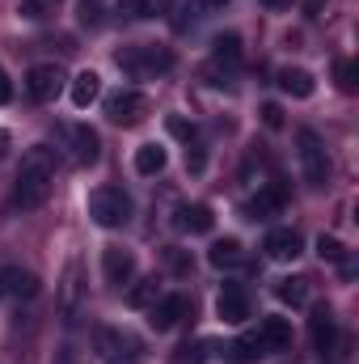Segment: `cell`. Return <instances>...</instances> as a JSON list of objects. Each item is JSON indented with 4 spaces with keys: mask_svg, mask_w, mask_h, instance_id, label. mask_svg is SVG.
I'll list each match as a JSON object with an SVG mask.
<instances>
[{
    "mask_svg": "<svg viewBox=\"0 0 359 364\" xmlns=\"http://www.w3.org/2000/svg\"><path fill=\"white\" fill-rule=\"evenodd\" d=\"M55 186V153L47 144H34L21 153V166H17V182H13V203L21 212L38 208Z\"/></svg>",
    "mask_w": 359,
    "mask_h": 364,
    "instance_id": "obj_1",
    "label": "cell"
},
{
    "mask_svg": "<svg viewBox=\"0 0 359 364\" xmlns=\"http://www.w3.org/2000/svg\"><path fill=\"white\" fill-rule=\"evenodd\" d=\"M131 195L123 191V186H101V191H93L89 195V216L93 225H101V229H123L127 220H131Z\"/></svg>",
    "mask_w": 359,
    "mask_h": 364,
    "instance_id": "obj_2",
    "label": "cell"
},
{
    "mask_svg": "<svg viewBox=\"0 0 359 364\" xmlns=\"http://www.w3.org/2000/svg\"><path fill=\"white\" fill-rule=\"evenodd\" d=\"M296 144H300V170H304V182L313 191H321L330 182V157H326V144L313 127H300L296 132Z\"/></svg>",
    "mask_w": 359,
    "mask_h": 364,
    "instance_id": "obj_3",
    "label": "cell"
},
{
    "mask_svg": "<svg viewBox=\"0 0 359 364\" xmlns=\"http://www.w3.org/2000/svg\"><path fill=\"white\" fill-rule=\"evenodd\" d=\"M114 60H118V68H127L136 77H157V73H170L174 68V51L170 47H127Z\"/></svg>",
    "mask_w": 359,
    "mask_h": 364,
    "instance_id": "obj_4",
    "label": "cell"
},
{
    "mask_svg": "<svg viewBox=\"0 0 359 364\" xmlns=\"http://www.w3.org/2000/svg\"><path fill=\"white\" fill-rule=\"evenodd\" d=\"M144 114H148V97L140 90H118L106 97V119L114 127H136V123H144Z\"/></svg>",
    "mask_w": 359,
    "mask_h": 364,
    "instance_id": "obj_5",
    "label": "cell"
},
{
    "mask_svg": "<svg viewBox=\"0 0 359 364\" xmlns=\"http://www.w3.org/2000/svg\"><path fill=\"white\" fill-rule=\"evenodd\" d=\"M60 90H64V68L60 64H34L26 73V93L34 102H51Z\"/></svg>",
    "mask_w": 359,
    "mask_h": 364,
    "instance_id": "obj_6",
    "label": "cell"
},
{
    "mask_svg": "<svg viewBox=\"0 0 359 364\" xmlns=\"http://www.w3.org/2000/svg\"><path fill=\"white\" fill-rule=\"evenodd\" d=\"M97 352H101V356H106L110 364L136 360V352H140V339H136V335H127V331L101 326V331H97Z\"/></svg>",
    "mask_w": 359,
    "mask_h": 364,
    "instance_id": "obj_7",
    "label": "cell"
},
{
    "mask_svg": "<svg viewBox=\"0 0 359 364\" xmlns=\"http://www.w3.org/2000/svg\"><path fill=\"white\" fill-rule=\"evenodd\" d=\"M263 250H267L270 263H296L300 250H304V237H300L296 229H270L267 242H263Z\"/></svg>",
    "mask_w": 359,
    "mask_h": 364,
    "instance_id": "obj_8",
    "label": "cell"
},
{
    "mask_svg": "<svg viewBox=\"0 0 359 364\" xmlns=\"http://www.w3.org/2000/svg\"><path fill=\"white\" fill-rule=\"evenodd\" d=\"M186 314H190V301H186L182 292H174V296H161V301H153L148 326H153V331H174Z\"/></svg>",
    "mask_w": 359,
    "mask_h": 364,
    "instance_id": "obj_9",
    "label": "cell"
},
{
    "mask_svg": "<svg viewBox=\"0 0 359 364\" xmlns=\"http://www.w3.org/2000/svg\"><path fill=\"white\" fill-rule=\"evenodd\" d=\"M101 272H106V284H131V275H136V255L131 250H123V246H106L101 250Z\"/></svg>",
    "mask_w": 359,
    "mask_h": 364,
    "instance_id": "obj_10",
    "label": "cell"
},
{
    "mask_svg": "<svg viewBox=\"0 0 359 364\" xmlns=\"http://www.w3.org/2000/svg\"><path fill=\"white\" fill-rule=\"evenodd\" d=\"M64 136L72 140V157H77V166H93V161L101 157V140H97V132H93V127L72 123V127H64Z\"/></svg>",
    "mask_w": 359,
    "mask_h": 364,
    "instance_id": "obj_11",
    "label": "cell"
},
{
    "mask_svg": "<svg viewBox=\"0 0 359 364\" xmlns=\"http://www.w3.org/2000/svg\"><path fill=\"white\" fill-rule=\"evenodd\" d=\"M0 292L17 296V301H30V296H38V275L26 272V267H4L0 272Z\"/></svg>",
    "mask_w": 359,
    "mask_h": 364,
    "instance_id": "obj_12",
    "label": "cell"
},
{
    "mask_svg": "<svg viewBox=\"0 0 359 364\" xmlns=\"http://www.w3.org/2000/svg\"><path fill=\"white\" fill-rule=\"evenodd\" d=\"M174 225H178L182 233H211L216 216H211L207 203H186V208H178V220Z\"/></svg>",
    "mask_w": 359,
    "mask_h": 364,
    "instance_id": "obj_13",
    "label": "cell"
},
{
    "mask_svg": "<svg viewBox=\"0 0 359 364\" xmlns=\"http://www.w3.org/2000/svg\"><path fill=\"white\" fill-rule=\"evenodd\" d=\"M216 309H220V318H224V322H245V318H250V296H245L237 284H228V288L220 292Z\"/></svg>",
    "mask_w": 359,
    "mask_h": 364,
    "instance_id": "obj_14",
    "label": "cell"
},
{
    "mask_svg": "<svg viewBox=\"0 0 359 364\" xmlns=\"http://www.w3.org/2000/svg\"><path fill=\"white\" fill-rule=\"evenodd\" d=\"M334 339H338V322H334V314L321 305V309L313 314V343H317V352L326 356V352H334Z\"/></svg>",
    "mask_w": 359,
    "mask_h": 364,
    "instance_id": "obj_15",
    "label": "cell"
},
{
    "mask_svg": "<svg viewBox=\"0 0 359 364\" xmlns=\"http://www.w3.org/2000/svg\"><path fill=\"white\" fill-rule=\"evenodd\" d=\"M72 106H77V110H85V106H89V102H97V93H101V77H97V73H93V68H85V73H77V77H72Z\"/></svg>",
    "mask_w": 359,
    "mask_h": 364,
    "instance_id": "obj_16",
    "label": "cell"
},
{
    "mask_svg": "<svg viewBox=\"0 0 359 364\" xmlns=\"http://www.w3.org/2000/svg\"><path fill=\"white\" fill-rule=\"evenodd\" d=\"M165 149L161 144H140L136 149V157H131V166H136V174H144V178H153V174H161L165 170Z\"/></svg>",
    "mask_w": 359,
    "mask_h": 364,
    "instance_id": "obj_17",
    "label": "cell"
},
{
    "mask_svg": "<svg viewBox=\"0 0 359 364\" xmlns=\"http://www.w3.org/2000/svg\"><path fill=\"white\" fill-rule=\"evenodd\" d=\"M279 90L292 93V97H313L317 81H313L309 68H283V73H279Z\"/></svg>",
    "mask_w": 359,
    "mask_h": 364,
    "instance_id": "obj_18",
    "label": "cell"
},
{
    "mask_svg": "<svg viewBox=\"0 0 359 364\" xmlns=\"http://www.w3.org/2000/svg\"><path fill=\"white\" fill-rule=\"evenodd\" d=\"M258 335H263L267 352H283V348H292V326H287V318H267V322L258 326Z\"/></svg>",
    "mask_w": 359,
    "mask_h": 364,
    "instance_id": "obj_19",
    "label": "cell"
},
{
    "mask_svg": "<svg viewBox=\"0 0 359 364\" xmlns=\"http://www.w3.org/2000/svg\"><path fill=\"white\" fill-rule=\"evenodd\" d=\"M283 203H287V191H283L279 182H270V186H263V191L254 195L250 212H254V220H258V216H270V212H279Z\"/></svg>",
    "mask_w": 359,
    "mask_h": 364,
    "instance_id": "obj_20",
    "label": "cell"
},
{
    "mask_svg": "<svg viewBox=\"0 0 359 364\" xmlns=\"http://www.w3.org/2000/svg\"><path fill=\"white\" fill-rule=\"evenodd\" d=\"M228 356H233V360H241V364H250V360H258V356H267V343H263V335H258V331H245L241 339H233Z\"/></svg>",
    "mask_w": 359,
    "mask_h": 364,
    "instance_id": "obj_21",
    "label": "cell"
},
{
    "mask_svg": "<svg viewBox=\"0 0 359 364\" xmlns=\"http://www.w3.org/2000/svg\"><path fill=\"white\" fill-rule=\"evenodd\" d=\"M275 296H279L283 305L300 309V305L309 301V279H300V275H287V279H279V284H275Z\"/></svg>",
    "mask_w": 359,
    "mask_h": 364,
    "instance_id": "obj_22",
    "label": "cell"
},
{
    "mask_svg": "<svg viewBox=\"0 0 359 364\" xmlns=\"http://www.w3.org/2000/svg\"><path fill=\"white\" fill-rule=\"evenodd\" d=\"M207 263H211V267H233V263H241V242H237V237H220V242H211Z\"/></svg>",
    "mask_w": 359,
    "mask_h": 364,
    "instance_id": "obj_23",
    "label": "cell"
},
{
    "mask_svg": "<svg viewBox=\"0 0 359 364\" xmlns=\"http://www.w3.org/2000/svg\"><path fill=\"white\" fill-rule=\"evenodd\" d=\"M77 301H81V267L72 263L68 275H64V296H60V305H64V314H68V318L77 314Z\"/></svg>",
    "mask_w": 359,
    "mask_h": 364,
    "instance_id": "obj_24",
    "label": "cell"
},
{
    "mask_svg": "<svg viewBox=\"0 0 359 364\" xmlns=\"http://www.w3.org/2000/svg\"><path fill=\"white\" fill-rule=\"evenodd\" d=\"M153 301H157V275L140 279V284H136V288L127 292V305H131V309H148Z\"/></svg>",
    "mask_w": 359,
    "mask_h": 364,
    "instance_id": "obj_25",
    "label": "cell"
},
{
    "mask_svg": "<svg viewBox=\"0 0 359 364\" xmlns=\"http://www.w3.org/2000/svg\"><path fill=\"white\" fill-rule=\"evenodd\" d=\"M161 9H165V0H123V17H131V21H148Z\"/></svg>",
    "mask_w": 359,
    "mask_h": 364,
    "instance_id": "obj_26",
    "label": "cell"
},
{
    "mask_svg": "<svg viewBox=\"0 0 359 364\" xmlns=\"http://www.w3.org/2000/svg\"><path fill=\"white\" fill-rule=\"evenodd\" d=\"M211 47H216V60H220V64H224V60H228V64L241 60V38H237V34H220Z\"/></svg>",
    "mask_w": 359,
    "mask_h": 364,
    "instance_id": "obj_27",
    "label": "cell"
},
{
    "mask_svg": "<svg viewBox=\"0 0 359 364\" xmlns=\"http://www.w3.org/2000/svg\"><path fill=\"white\" fill-rule=\"evenodd\" d=\"M203 360H207V343H203V339L182 343L178 352H174V364H203Z\"/></svg>",
    "mask_w": 359,
    "mask_h": 364,
    "instance_id": "obj_28",
    "label": "cell"
},
{
    "mask_svg": "<svg viewBox=\"0 0 359 364\" xmlns=\"http://www.w3.org/2000/svg\"><path fill=\"white\" fill-rule=\"evenodd\" d=\"M317 255H321V259H330V263H347V250H343V242H338V237H326V233L317 237Z\"/></svg>",
    "mask_w": 359,
    "mask_h": 364,
    "instance_id": "obj_29",
    "label": "cell"
},
{
    "mask_svg": "<svg viewBox=\"0 0 359 364\" xmlns=\"http://www.w3.org/2000/svg\"><path fill=\"white\" fill-rule=\"evenodd\" d=\"M77 21L81 26H101V0H77Z\"/></svg>",
    "mask_w": 359,
    "mask_h": 364,
    "instance_id": "obj_30",
    "label": "cell"
},
{
    "mask_svg": "<svg viewBox=\"0 0 359 364\" xmlns=\"http://www.w3.org/2000/svg\"><path fill=\"white\" fill-rule=\"evenodd\" d=\"M338 85H343V93H355L359 90V68L351 64V60H343V64H338Z\"/></svg>",
    "mask_w": 359,
    "mask_h": 364,
    "instance_id": "obj_31",
    "label": "cell"
},
{
    "mask_svg": "<svg viewBox=\"0 0 359 364\" xmlns=\"http://www.w3.org/2000/svg\"><path fill=\"white\" fill-rule=\"evenodd\" d=\"M165 259H170V267H174L178 275L190 272V255H186V250H178V246H170V250H165Z\"/></svg>",
    "mask_w": 359,
    "mask_h": 364,
    "instance_id": "obj_32",
    "label": "cell"
},
{
    "mask_svg": "<svg viewBox=\"0 0 359 364\" xmlns=\"http://www.w3.org/2000/svg\"><path fill=\"white\" fill-rule=\"evenodd\" d=\"M263 123H267V127H283V106H279V102H267V106H263Z\"/></svg>",
    "mask_w": 359,
    "mask_h": 364,
    "instance_id": "obj_33",
    "label": "cell"
},
{
    "mask_svg": "<svg viewBox=\"0 0 359 364\" xmlns=\"http://www.w3.org/2000/svg\"><path fill=\"white\" fill-rule=\"evenodd\" d=\"M17 13H21V17H30V21H38V17L47 13V4H43V0H21V4H17Z\"/></svg>",
    "mask_w": 359,
    "mask_h": 364,
    "instance_id": "obj_34",
    "label": "cell"
},
{
    "mask_svg": "<svg viewBox=\"0 0 359 364\" xmlns=\"http://www.w3.org/2000/svg\"><path fill=\"white\" fill-rule=\"evenodd\" d=\"M170 132H174L178 140H194V123H186V119H178V114L170 119Z\"/></svg>",
    "mask_w": 359,
    "mask_h": 364,
    "instance_id": "obj_35",
    "label": "cell"
},
{
    "mask_svg": "<svg viewBox=\"0 0 359 364\" xmlns=\"http://www.w3.org/2000/svg\"><path fill=\"white\" fill-rule=\"evenodd\" d=\"M203 166H207L203 149H186V170H190V174H203Z\"/></svg>",
    "mask_w": 359,
    "mask_h": 364,
    "instance_id": "obj_36",
    "label": "cell"
},
{
    "mask_svg": "<svg viewBox=\"0 0 359 364\" xmlns=\"http://www.w3.org/2000/svg\"><path fill=\"white\" fill-rule=\"evenodd\" d=\"M9 97H13V81H9V73L0 68V106H4Z\"/></svg>",
    "mask_w": 359,
    "mask_h": 364,
    "instance_id": "obj_37",
    "label": "cell"
},
{
    "mask_svg": "<svg viewBox=\"0 0 359 364\" xmlns=\"http://www.w3.org/2000/svg\"><path fill=\"white\" fill-rule=\"evenodd\" d=\"M263 9H270V13H283V9H292V0H258Z\"/></svg>",
    "mask_w": 359,
    "mask_h": 364,
    "instance_id": "obj_38",
    "label": "cell"
},
{
    "mask_svg": "<svg viewBox=\"0 0 359 364\" xmlns=\"http://www.w3.org/2000/svg\"><path fill=\"white\" fill-rule=\"evenodd\" d=\"M4 153H9V132H0V161H4Z\"/></svg>",
    "mask_w": 359,
    "mask_h": 364,
    "instance_id": "obj_39",
    "label": "cell"
},
{
    "mask_svg": "<svg viewBox=\"0 0 359 364\" xmlns=\"http://www.w3.org/2000/svg\"><path fill=\"white\" fill-rule=\"evenodd\" d=\"M321 4H326V0H309V4H304V9H309V13H317V9H321Z\"/></svg>",
    "mask_w": 359,
    "mask_h": 364,
    "instance_id": "obj_40",
    "label": "cell"
},
{
    "mask_svg": "<svg viewBox=\"0 0 359 364\" xmlns=\"http://www.w3.org/2000/svg\"><path fill=\"white\" fill-rule=\"evenodd\" d=\"M207 4H228V0H207Z\"/></svg>",
    "mask_w": 359,
    "mask_h": 364,
    "instance_id": "obj_41",
    "label": "cell"
}]
</instances>
